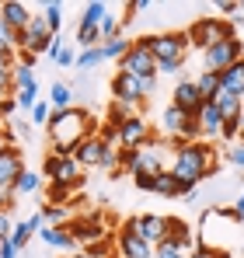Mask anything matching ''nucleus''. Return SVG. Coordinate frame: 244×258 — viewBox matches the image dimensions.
Masks as SVG:
<instances>
[{"instance_id":"f257e3e1","label":"nucleus","mask_w":244,"mask_h":258,"mask_svg":"<svg viewBox=\"0 0 244 258\" xmlns=\"http://www.w3.org/2000/svg\"><path fill=\"white\" fill-rule=\"evenodd\" d=\"M213 168H216V150H213V147H206L203 140H196V143L174 140V161H171L167 171L185 185V196L196 192V185H199Z\"/></svg>"},{"instance_id":"f03ea898","label":"nucleus","mask_w":244,"mask_h":258,"mask_svg":"<svg viewBox=\"0 0 244 258\" xmlns=\"http://www.w3.org/2000/svg\"><path fill=\"white\" fill-rule=\"evenodd\" d=\"M45 129H49L52 154H74L87 136H94V119L87 108H67V112H52Z\"/></svg>"},{"instance_id":"7ed1b4c3","label":"nucleus","mask_w":244,"mask_h":258,"mask_svg":"<svg viewBox=\"0 0 244 258\" xmlns=\"http://www.w3.org/2000/svg\"><path fill=\"white\" fill-rule=\"evenodd\" d=\"M119 74H129V77H136V81L157 77V59H154L147 39H133V49L119 59Z\"/></svg>"},{"instance_id":"20e7f679","label":"nucleus","mask_w":244,"mask_h":258,"mask_svg":"<svg viewBox=\"0 0 244 258\" xmlns=\"http://www.w3.org/2000/svg\"><path fill=\"white\" fill-rule=\"evenodd\" d=\"M189 45H199V49H213L216 42H223V39H230L234 35V25L230 21H220V18H199L189 32Z\"/></svg>"},{"instance_id":"39448f33","label":"nucleus","mask_w":244,"mask_h":258,"mask_svg":"<svg viewBox=\"0 0 244 258\" xmlns=\"http://www.w3.org/2000/svg\"><path fill=\"white\" fill-rule=\"evenodd\" d=\"M81 171L84 168L77 164L74 154H49L45 164H42V174H45L52 185H67V188L81 185Z\"/></svg>"},{"instance_id":"423d86ee","label":"nucleus","mask_w":244,"mask_h":258,"mask_svg":"<svg viewBox=\"0 0 244 258\" xmlns=\"http://www.w3.org/2000/svg\"><path fill=\"white\" fill-rule=\"evenodd\" d=\"M147 42H150V52H154L157 63H161V59H185V52H189V35H185V32L147 35Z\"/></svg>"},{"instance_id":"0eeeda50","label":"nucleus","mask_w":244,"mask_h":258,"mask_svg":"<svg viewBox=\"0 0 244 258\" xmlns=\"http://www.w3.org/2000/svg\"><path fill=\"white\" fill-rule=\"evenodd\" d=\"M237 59H241V39L230 35V39H223V42H216L213 49H206V52H203V70L220 74V70L234 67Z\"/></svg>"},{"instance_id":"6e6552de","label":"nucleus","mask_w":244,"mask_h":258,"mask_svg":"<svg viewBox=\"0 0 244 258\" xmlns=\"http://www.w3.org/2000/svg\"><path fill=\"white\" fill-rule=\"evenodd\" d=\"M119 258H154V248L140 237V230H136V216H129V220H122L119 227Z\"/></svg>"},{"instance_id":"1a4fd4ad","label":"nucleus","mask_w":244,"mask_h":258,"mask_svg":"<svg viewBox=\"0 0 244 258\" xmlns=\"http://www.w3.org/2000/svg\"><path fill=\"white\" fill-rule=\"evenodd\" d=\"M115 129H119V147L122 150H140V147L150 143V126H147L143 115H129V119Z\"/></svg>"},{"instance_id":"9d476101","label":"nucleus","mask_w":244,"mask_h":258,"mask_svg":"<svg viewBox=\"0 0 244 258\" xmlns=\"http://www.w3.org/2000/svg\"><path fill=\"white\" fill-rule=\"evenodd\" d=\"M174 101V108H181L189 119H199V112H203V94H199V87H196V81H178V87H174V94H171Z\"/></svg>"},{"instance_id":"9b49d317","label":"nucleus","mask_w":244,"mask_h":258,"mask_svg":"<svg viewBox=\"0 0 244 258\" xmlns=\"http://www.w3.org/2000/svg\"><path fill=\"white\" fill-rule=\"evenodd\" d=\"M28 21H32V11H28V4H21V0H4L0 4V25L7 28V32H25L28 28Z\"/></svg>"},{"instance_id":"f8f14e48","label":"nucleus","mask_w":244,"mask_h":258,"mask_svg":"<svg viewBox=\"0 0 244 258\" xmlns=\"http://www.w3.org/2000/svg\"><path fill=\"white\" fill-rule=\"evenodd\" d=\"M167 223H171V216H157V213L136 216V230H140V237H143L150 248H157L164 237H167Z\"/></svg>"},{"instance_id":"ddd939ff","label":"nucleus","mask_w":244,"mask_h":258,"mask_svg":"<svg viewBox=\"0 0 244 258\" xmlns=\"http://www.w3.org/2000/svg\"><path fill=\"white\" fill-rule=\"evenodd\" d=\"M112 101H119V105H140L143 101V94H140V81L136 77H129V74H115L112 77Z\"/></svg>"},{"instance_id":"4468645a","label":"nucleus","mask_w":244,"mask_h":258,"mask_svg":"<svg viewBox=\"0 0 244 258\" xmlns=\"http://www.w3.org/2000/svg\"><path fill=\"white\" fill-rule=\"evenodd\" d=\"M25 171V164H21V150L14 147V150H7V154H0V188H14V181L21 178Z\"/></svg>"},{"instance_id":"2eb2a0df","label":"nucleus","mask_w":244,"mask_h":258,"mask_svg":"<svg viewBox=\"0 0 244 258\" xmlns=\"http://www.w3.org/2000/svg\"><path fill=\"white\" fill-rule=\"evenodd\" d=\"M161 147L157 143H150V147H140V161H136V171L133 174H150V178H157L164 171V161H161Z\"/></svg>"},{"instance_id":"dca6fc26","label":"nucleus","mask_w":244,"mask_h":258,"mask_svg":"<svg viewBox=\"0 0 244 258\" xmlns=\"http://www.w3.org/2000/svg\"><path fill=\"white\" fill-rule=\"evenodd\" d=\"M101 154H105L101 136H87L81 147L74 150V157H77V164H81V168H98V164H101Z\"/></svg>"},{"instance_id":"f3484780","label":"nucleus","mask_w":244,"mask_h":258,"mask_svg":"<svg viewBox=\"0 0 244 258\" xmlns=\"http://www.w3.org/2000/svg\"><path fill=\"white\" fill-rule=\"evenodd\" d=\"M67 230H70V237H74V241H81V244H94V241H101V237H105V234H101V223H98V220H91V216L74 220Z\"/></svg>"},{"instance_id":"a211bd4d","label":"nucleus","mask_w":244,"mask_h":258,"mask_svg":"<svg viewBox=\"0 0 244 258\" xmlns=\"http://www.w3.org/2000/svg\"><path fill=\"white\" fill-rule=\"evenodd\" d=\"M220 91H230V94L244 98V56L234 63V67L220 70Z\"/></svg>"},{"instance_id":"6ab92c4d","label":"nucleus","mask_w":244,"mask_h":258,"mask_svg":"<svg viewBox=\"0 0 244 258\" xmlns=\"http://www.w3.org/2000/svg\"><path fill=\"white\" fill-rule=\"evenodd\" d=\"M196 122H199V133H203V136H220V129H223V115H220V108H216L213 101H206Z\"/></svg>"},{"instance_id":"aec40b11","label":"nucleus","mask_w":244,"mask_h":258,"mask_svg":"<svg viewBox=\"0 0 244 258\" xmlns=\"http://www.w3.org/2000/svg\"><path fill=\"white\" fill-rule=\"evenodd\" d=\"M74 84H63V81H56V84L49 87V105H52V112H67V108H74Z\"/></svg>"},{"instance_id":"412c9836","label":"nucleus","mask_w":244,"mask_h":258,"mask_svg":"<svg viewBox=\"0 0 244 258\" xmlns=\"http://www.w3.org/2000/svg\"><path fill=\"white\" fill-rule=\"evenodd\" d=\"M213 105L220 108V115H223V122H230V119H241V112H244L241 98H237V94H230V91H220V94L213 98Z\"/></svg>"},{"instance_id":"4be33fe9","label":"nucleus","mask_w":244,"mask_h":258,"mask_svg":"<svg viewBox=\"0 0 244 258\" xmlns=\"http://www.w3.org/2000/svg\"><path fill=\"white\" fill-rule=\"evenodd\" d=\"M154 192H157V196H164V199H174V196H185V185H181L174 174L164 168V171L154 178Z\"/></svg>"},{"instance_id":"5701e85b","label":"nucleus","mask_w":244,"mask_h":258,"mask_svg":"<svg viewBox=\"0 0 244 258\" xmlns=\"http://www.w3.org/2000/svg\"><path fill=\"white\" fill-rule=\"evenodd\" d=\"M164 241L174 244V248H185V251H189V244H192V230H189V223L171 216V223H167V237H164Z\"/></svg>"},{"instance_id":"b1692460","label":"nucleus","mask_w":244,"mask_h":258,"mask_svg":"<svg viewBox=\"0 0 244 258\" xmlns=\"http://www.w3.org/2000/svg\"><path fill=\"white\" fill-rule=\"evenodd\" d=\"M39 237L49 244V248H59V251H70V248L77 244V241L70 237V230H67V227H45Z\"/></svg>"},{"instance_id":"393cba45","label":"nucleus","mask_w":244,"mask_h":258,"mask_svg":"<svg viewBox=\"0 0 244 258\" xmlns=\"http://www.w3.org/2000/svg\"><path fill=\"white\" fill-rule=\"evenodd\" d=\"M108 14V7L101 4V0H94V4H87L81 14V28L77 32H98V25H101V18Z\"/></svg>"},{"instance_id":"a878e982","label":"nucleus","mask_w":244,"mask_h":258,"mask_svg":"<svg viewBox=\"0 0 244 258\" xmlns=\"http://www.w3.org/2000/svg\"><path fill=\"white\" fill-rule=\"evenodd\" d=\"M196 87H199L203 101H213V98L220 94V74H213V70H203V74L196 77Z\"/></svg>"},{"instance_id":"bb28decb","label":"nucleus","mask_w":244,"mask_h":258,"mask_svg":"<svg viewBox=\"0 0 244 258\" xmlns=\"http://www.w3.org/2000/svg\"><path fill=\"white\" fill-rule=\"evenodd\" d=\"M11 84H14V91H25V87H35L39 81H35V70H32V67L14 63V70H11Z\"/></svg>"},{"instance_id":"cd10ccee","label":"nucleus","mask_w":244,"mask_h":258,"mask_svg":"<svg viewBox=\"0 0 244 258\" xmlns=\"http://www.w3.org/2000/svg\"><path fill=\"white\" fill-rule=\"evenodd\" d=\"M39 185H42V181H39V171H28V168H25V171H21V178L14 181V188H11V192H14V196H32Z\"/></svg>"},{"instance_id":"c85d7f7f","label":"nucleus","mask_w":244,"mask_h":258,"mask_svg":"<svg viewBox=\"0 0 244 258\" xmlns=\"http://www.w3.org/2000/svg\"><path fill=\"white\" fill-rule=\"evenodd\" d=\"M101 59H105L101 45H91V49H81V52H77V70H84V74H87V70H91V67H98Z\"/></svg>"},{"instance_id":"c756f323","label":"nucleus","mask_w":244,"mask_h":258,"mask_svg":"<svg viewBox=\"0 0 244 258\" xmlns=\"http://www.w3.org/2000/svg\"><path fill=\"white\" fill-rule=\"evenodd\" d=\"M129 49H133V42H129V39H122V35H119V39H108V42H101V52H105V59H122Z\"/></svg>"},{"instance_id":"7c9ffc66","label":"nucleus","mask_w":244,"mask_h":258,"mask_svg":"<svg viewBox=\"0 0 244 258\" xmlns=\"http://www.w3.org/2000/svg\"><path fill=\"white\" fill-rule=\"evenodd\" d=\"M42 18H45V25L52 28V35L59 32V25H63V4H42Z\"/></svg>"},{"instance_id":"2f4dec72","label":"nucleus","mask_w":244,"mask_h":258,"mask_svg":"<svg viewBox=\"0 0 244 258\" xmlns=\"http://www.w3.org/2000/svg\"><path fill=\"white\" fill-rule=\"evenodd\" d=\"M14 105H18V108H25V112H32V108L39 105V84H35V87H25V91H14Z\"/></svg>"},{"instance_id":"473e14b6","label":"nucleus","mask_w":244,"mask_h":258,"mask_svg":"<svg viewBox=\"0 0 244 258\" xmlns=\"http://www.w3.org/2000/svg\"><path fill=\"white\" fill-rule=\"evenodd\" d=\"M119 28H122L119 18H115V14H105V18H101V25H98V35H101V42H108V39H119V35H122Z\"/></svg>"},{"instance_id":"72a5a7b5","label":"nucleus","mask_w":244,"mask_h":258,"mask_svg":"<svg viewBox=\"0 0 244 258\" xmlns=\"http://www.w3.org/2000/svg\"><path fill=\"white\" fill-rule=\"evenodd\" d=\"M98 168H101V171H119V168H122V147H105Z\"/></svg>"},{"instance_id":"f704fd0d","label":"nucleus","mask_w":244,"mask_h":258,"mask_svg":"<svg viewBox=\"0 0 244 258\" xmlns=\"http://www.w3.org/2000/svg\"><path fill=\"white\" fill-rule=\"evenodd\" d=\"M42 216H45V223H49V227H63V220H67V206L49 203V206L42 210Z\"/></svg>"},{"instance_id":"c9c22d12","label":"nucleus","mask_w":244,"mask_h":258,"mask_svg":"<svg viewBox=\"0 0 244 258\" xmlns=\"http://www.w3.org/2000/svg\"><path fill=\"white\" fill-rule=\"evenodd\" d=\"M11 70H14V56H0V91L11 94Z\"/></svg>"},{"instance_id":"e433bc0d","label":"nucleus","mask_w":244,"mask_h":258,"mask_svg":"<svg viewBox=\"0 0 244 258\" xmlns=\"http://www.w3.org/2000/svg\"><path fill=\"white\" fill-rule=\"evenodd\" d=\"M32 237H35V234L28 230V223H14V230H11V244H14L18 251H21V248H25Z\"/></svg>"},{"instance_id":"4c0bfd02","label":"nucleus","mask_w":244,"mask_h":258,"mask_svg":"<svg viewBox=\"0 0 244 258\" xmlns=\"http://www.w3.org/2000/svg\"><path fill=\"white\" fill-rule=\"evenodd\" d=\"M49 119H52V105L49 101H39L32 108V126H49Z\"/></svg>"},{"instance_id":"58836bf2","label":"nucleus","mask_w":244,"mask_h":258,"mask_svg":"<svg viewBox=\"0 0 244 258\" xmlns=\"http://www.w3.org/2000/svg\"><path fill=\"white\" fill-rule=\"evenodd\" d=\"M154 258H189V251H185V248H174V244H167V241H161V244L154 248Z\"/></svg>"},{"instance_id":"ea45409f","label":"nucleus","mask_w":244,"mask_h":258,"mask_svg":"<svg viewBox=\"0 0 244 258\" xmlns=\"http://www.w3.org/2000/svg\"><path fill=\"white\" fill-rule=\"evenodd\" d=\"M185 70V59H161L157 63V74H167V77H181Z\"/></svg>"},{"instance_id":"a19ab883","label":"nucleus","mask_w":244,"mask_h":258,"mask_svg":"<svg viewBox=\"0 0 244 258\" xmlns=\"http://www.w3.org/2000/svg\"><path fill=\"white\" fill-rule=\"evenodd\" d=\"M84 255H91V258H108V255H112V241H108V237H101V241L87 244V251H84Z\"/></svg>"},{"instance_id":"79ce46f5","label":"nucleus","mask_w":244,"mask_h":258,"mask_svg":"<svg viewBox=\"0 0 244 258\" xmlns=\"http://www.w3.org/2000/svg\"><path fill=\"white\" fill-rule=\"evenodd\" d=\"M25 223H28V230H32V234H42V230L49 227V223H45V216H42V210H39V213H32Z\"/></svg>"},{"instance_id":"37998d69","label":"nucleus","mask_w":244,"mask_h":258,"mask_svg":"<svg viewBox=\"0 0 244 258\" xmlns=\"http://www.w3.org/2000/svg\"><path fill=\"white\" fill-rule=\"evenodd\" d=\"M227 161H230L234 168H244V143H234V147H230V154H227Z\"/></svg>"},{"instance_id":"c03bdc74","label":"nucleus","mask_w":244,"mask_h":258,"mask_svg":"<svg viewBox=\"0 0 244 258\" xmlns=\"http://www.w3.org/2000/svg\"><path fill=\"white\" fill-rule=\"evenodd\" d=\"M136 161H140V150H122V168L126 171H136Z\"/></svg>"},{"instance_id":"a18cd8bd","label":"nucleus","mask_w":244,"mask_h":258,"mask_svg":"<svg viewBox=\"0 0 244 258\" xmlns=\"http://www.w3.org/2000/svg\"><path fill=\"white\" fill-rule=\"evenodd\" d=\"M133 181H136L140 192H154V178L150 174H133Z\"/></svg>"},{"instance_id":"49530a36","label":"nucleus","mask_w":244,"mask_h":258,"mask_svg":"<svg viewBox=\"0 0 244 258\" xmlns=\"http://www.w3.org/2000/svg\"><path fill=\"white\" fill-rule=\"evenodd\" d=\"M220 136L234 143V140H237V119H230V122H223V129H220Z\"/></svg>"},{"instance_id":"de8ad7c7","label":"nucleus","mask_w":244,"mask_h":258,"mask_svg":"<svg viewBox=\"0 0 244 258\" xmlns=\"http://www.w3.org/2000/svg\"><path fill=\"white\" fill-rule=\"evenodd\" d=\"M56 63H59V67H77V52H74V49H63Z\"/></svg>"},{"instance_id":"09e8293b","label":"nucleus","mask_w":244,"mask_h":258,"mask_svg":"<svg viewBox=\"0 0 244 258\" xmlns=\"http://www.w3.org/2000/svg\"><path fill=\"white\" fill-rule=\"evenodd\" d=\"M7 150H14V133L11 129L0 133V154H7Z\"/></svg>"},{"instance_id":"8fccbe9b","label":"nucleus","mask_w":244,"mask_h":258,"mask_svg":"<svg viewBox=\"0 0 244 258\" xmlns=\"http://www.w3.org/2000/svg\"><path fill=\"white\" fill-rule=\"evenodd\" d=\"M59 52H63V42H59V35H52V42H49V49H45V56H49V59H59Z\"/></svg>"},{"instance_id":"3c124183","label":"nucleus","mask_w":244,"mask_h":258,"mask_svg":"<svg viewBox=\"0 0 244 258\" xmlns=\"http://www.w3.org/2000/svg\"><path fill=\"white\" fill-rule=\"evenodd\" d=\"M0 258H18V248L11 244V237H4V241H0Z\"/></svg>"},{"instance_id":"603ef678","label":"nucleus","mask_w":244,"mask_h":258,"mask_svg":"<svg viewBox=\"0 0 244 258\" xmlns=\"http://www.w3.org/2000/svg\"><path fill=\"white\" fill-rule=\"evenodd\" d=\"M14 203V192H7V188H0V213H7V206Z\"/></svg>"},{"instance_id":"864d4df0","label":"nucleus","mask_w":244,"mask_h":258,"mask_svg":"<svg viewBox=\"0 0 244 258\" xmlns=\"http://www.w3.org/2000/svg\"><path fill=\"white\" fill-rule=\"evenodd\" d=\"M234 216H237V220L244 223V192L237 196V203H234Z\"/></svg>"},{"instance_id":"5fc2aeb1","label":"nucleus","mask_w":244,"mask_h":258,"mask_svg":"<svg viewBox=\"0 0 244 258\" xmlns=\"http://www.w3.org/2000/svg\"><path fill=\"white\" fill-rule=\"evenodd\" d=\"M189 258H213V248H199L196 255H189Z\"/></svg>"},{"instance_id":"6e6d98bb","label":"nucleus","mask_w":244,"mask_h":258,"mask_svg":"<svg viewBox=\"0 0 244 258\" xmlns=\"http://www.w3.org/2000/svg\"><path fill=\"white\" fill-rule=\"evenodd\" d=\"M237 143H244V112H241V119H237Z\"/></svg>"},{"instance_id":"4d7b16f0","label":"nucleus","mask_w":244,"mask_h":258,"mask_svg":"<svg viewBox=\"0 0 244 258\" xmlns=\"http://www.w3.org/2000/svg\"><path fill=\"white\" fill-rule=\"evenodd\" d=\"M213 258H230V255L227 251H213Z\"/></svg>"},{"instance_id":"13d9d810","label":"nucleus","mask_w":244,"mask_h":258,"mask_svg":"<svg viewBox=\"0 0 244 258\" xmlns=\"http://www.w3.org/2000/svg\"><path fill=\"white\" fill-rule=\"evenodd\" d=\"M4 129H7V126H4V122H0V133H4Z\"/></svg>"},{"instance_id":"bf43d9fd","label":"nucleus","mask_w":244,"mask_h":258,"mask_svg":"<svg viewBox=\"0 0 244 258\" xmlns=\"http://www.w3.org/2000/svg\"><path fill=\"white\" fill-rule=\"evenodd\" d=\"M77 258H91V255H77Z\"/></svg>"},{"instance_id":"052dcab7","label":"nucleus","mask_w":244,"mask_h":258,"mask_svg":"<svg viewBox=\"0 0 244 258\" xmlns=\"http://www.w3.org/2000/svg\"><path fill=\"white\" fill-rule=\"evenodd\" d=\"M241 7H244V4H241Z\"/></svg>"}]
</instances>
